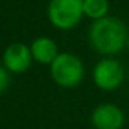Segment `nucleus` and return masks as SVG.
I'll return each instance as SVG.
<instances>
[{"label":"nucleus","instance_id":"nucleus-1","mask_svg":"<svg viewBox=\"0 0 129 129\" xmlns=\"http://www.w3.org/2000/svg\"><path fill=\"white\" fill-rule=\"evenodd\" d=\"M90 43L102 55H115L127 43V30L121 20L103 17L90 27Z\"/></svg>","mask_w":129,"mask_h":129},{"label":"nucleus","instance_id":"nucleus-2","mask_svg":"<svg viewBox=\"0 0 129 129\" xmlns=\"http://www.w3.org/2000/svg\"><path fill=\"white\" fill-rule=\"evenodd\" d=\"M84 64L73 53H59L50 64L52 79L64 88H73L84 79Z\"/></svg>","mask_w":129,"mask_h":129},{"label":"nucleus","instance_id":"nucleus-3","mask_svg":"<svg viewBox=\"0 0 129 129\" xmlns=\"http://www.w3.org/2000/svg\"><path fill=\"white\" fill-rule=\"evenodd\" d=\"M49 20L59 29H72L84 14V0H50Z\"/></svg>","mask_w":129,"mask_h":129},{"label":"nucleus","instance_id":"nucleus-4","mask_svg":"<svg viewBox=\"0 0 129 129\" xmlns=\"http://www.w3.org/2000/svg\"><path fill=\"white\" fill-rule=\"evenodd\" d=\"M94 84L105 91H112L118 88L124 79V70L121 64L115 59H102L97 62L93 72Z\"/></svg>","mask_w":129,"mask_h":129},{"label":"nucleus","instance_id":"nucleus-5","mask_svg":"<svg viewBox=\"0 0 129 129\" xmlns=\"http://www.w3.org/2000/svg\"><path fill=\"white\" fill-rule=\"evenodd\" d=\"M91 123L96 129H120L124 123V114L112 103H102L93 111Z\"/></svg>","mask_w":129,"mask_h":129},{"label":"nucleus","instance_id":"nucleus-6","mask_svg":"<svg viewBox=\"0 0 129 129\" xmlns=\"http://www.w3.org/2000/svg\"><path fill=\"white\" fill-rule=\"evenodd\" d=\"M32 53L30 47H27L23 43H14L11 44L5 53H3V64L5 69L12 73H23L30 67L32 62Z\"/></svg>","mask_w":129,"mask_h":129},{"label":"nucleus","instance_id":"nucleus-7","mask_svg":"<svg viewBox=\"0 0 129 129\" xmlns=\"http://www.w3.org/2000/svg\"><path fill=\"white\" fill-rule=\"evenodd\" d=\"M30 53H32V58L41 64H52L55 58L59 55L55 41L47 37L37 38L30 44Z\"/></svg>","mask_w":129,"mask_h":129},{"label":"nucleus","instance_id":"nucleus-8","mask_svg":"<svg viewBox=\"0 0 129 129\" xmlns=\"http://www.w3.org/2000/svg\"><path fill=\"white\" fill-rule=\"evenodd\" d=\"M106 12H108L106 0H84V14L93 18L94 21L106 17Z\"/></svg>","mask_w":129,"mask_h":129},{"label":"nucleus","instance_id":"nucleus-9","mask_svg":"<svg viewBox=\"0 0 129 129\" xmlns=\"http://www.w3.org/2000/svg\"><path fill=\"white\" fill-rule=\"evenodd\" d=\"M9 73H8V70L5 69V67H2L0 66V94H2L6 88H8V85H9Z\"/></svg>","mask_w":129,"mask_h":129},{"label":"nucleus","instance_id":"nucleus-10","mask_svg":"<svg viewBox=\"0 0 129 129\" xmlns=\"http://www.w3.org/2000/svg\"><path fill=\"white\" fill-rule=\"evenodd\" d=\"M127 47H129V38H127Z\"/></svg>","mask_w":129,"mask_h":129}]
</instances>
